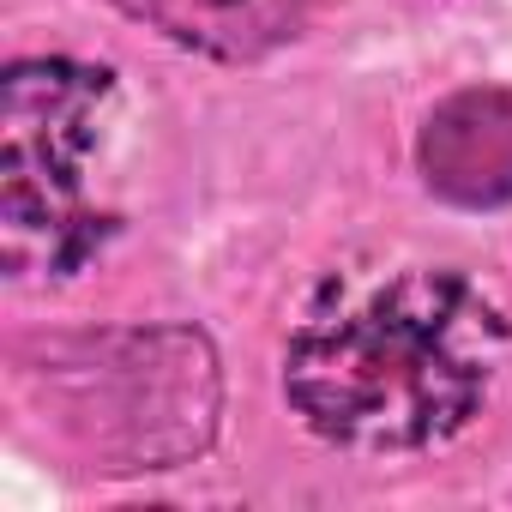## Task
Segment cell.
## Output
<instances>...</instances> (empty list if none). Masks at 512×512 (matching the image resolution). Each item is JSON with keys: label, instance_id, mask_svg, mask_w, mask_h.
Wrapping results in <instances>:
<instances>
[{"label": "cell", "instance_id": "obj_5", "mask_svg": "<svg viewBox=\"0 0 512 512\" xmlns=\"http://www.w3.org/2000/svg\"><path fill=\"white\" fill-rule=\"evenodd\" d=\"M127 19L151 25L157 37L205 55V61H266L272 49H284L302 25L314 0H109Z\"/></svg>", "mask_w": 512, "mask_h": 512}, {"label": "cell", "instance_id": "obj_1", "mask_svg": "<svg viewBox=\"0 0 512 512\" xmlns=\"http://www.w3.org/2000/svg\"><path fill=\"white\" fill-rule=\"evenodd\" d=\"M506 356L512 320L470 272L362 260L308 296L284 350V392L344 452H428L482 416Z\"/></svg>", "mask_w": 512, "mask_h": 512}, {"label": "cell", "instance_id": "obj_3", "mask_svg": "<svg viewBox=\"0 0 512 512\" xmlns=\"http://www.w3.org/2000/svg\"><path fill=\"white\" fill-rule=\"evenodd\" d=\"M115 85L79 61H19L0 103V241L7 272H67L97 229L85 217V169Z\"/></svg>", "mask_w": 512, "mask_h": 512}, {"label": "cell", "instance_id": "obj_2", "mask_svg": "<svg viewBox=\"0 0 512 512\" xmlns=\"http://www.w3.org/2000/svg\"><path fill=\"white\" fill-rule=\"evenodd\" d=\"M19 398L91 470H175L217 440L223 374L193 326H127L25 344L13 356Z\"/></svg>", "mask_w": 512, "mask_h": 512}, {"label": "cell", "instance_id": "obj_4", "mask_svg": "<svg viewBox=\"0 0 512 512\" xmlns=\"http://www.w3.org/2000/svg\"><path fill=\"white\" fill-rule=\"evenodd\" d=\"M416 169L434 199L464 211L512 205V91L470 85L428 109L416 133Z\"/></svg>", "mask_w": 512, "mask_h": 512}]
</instances>
